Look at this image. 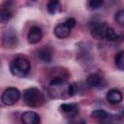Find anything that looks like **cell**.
<instances>
[{
  "instance_id": "7c38bea8",
  "label": "cell",
  "mask_w": 124,
  "mask_h": 124,
  "mask_svg": "<svg viewBox=\"0 0 124 124\" xmlns=\"http://www.w3.org/2000/svg\"><path fill=\"white\" fill-rule=\"evenodd\" d=\"M60 108L61 110L68 114V115H71V116H76L78 112V106L75 105V104H67V103H64L60 106Z\"/></svg>"
},
{
  "instance_id": "7a4b0ae2",
  "label": "cell",
  "mask_w": 124,
  "mask_h": 124,
  "mask_svg": "<svg viewBox=\"0 0 124 124\" xmlns=\"http://www.w3.org/2000/svg\"><path fill=\"white\" fill-rule=\"evenodd\" d=\"M23 101L28 107L39 108L45 103V97L38 88L31 87L24 91Z\"/></svg>"
},
{
  "instance_id": "8fae6325",
  "label": "cell",
  "mask_w": 124,
  "mask_h": 124,
  "mask_svg": "<svg viewBox=\"0 0 124 124\" xmlns=\"http://www.w3.org/2000/svg\"><path fill=\"white\" fill-rule=\"evenodd\" d=\"M122 99H123L122 93L117 89H110L107 93V100L108 101V103L112 105H117L121 103Z\"/></svg>"
},
{
  "instance_id": "8992f818",
  "label": "cell",
  "mask_w": 124,
  "mask_h": 124,
  "mask_svg": "<svg viewBox=\"0 0 124 124\" xmlns=\"http://www.w3.org/2000/svg\"><path fill=\"white\" fill-rule=\"evenodd\" d=\"M17 45V37L14 30H6L3 34V46L8 48L15 47Z\"/></svg>"
},
{
  "instance_id": "52a82bcc",
  "label": "cell",
  "mask_w": 124,
  "mask_h": 124,
  "mask_svg": "<svg viewBox=\"0 0 124 124\" xmlns=\"http://www.w3.org/2000/svg\"><path fill=\"white\" fill-rule=\"evenodd\" d=\"M43 37V32H42V29L40 26H37V25H34L30 28L28 34H27V41L29 44L31 45H35V44H38L41 39Z\"/></svg>"
},
{
  "instance_id": "ffe728a7",
  "label": "cell",
  "mask_w": 124,
  "mask_h": 124,
  "mask_svg": "<svg viewBox=\"0 0 124 124\" xmlns=\"http://www.w3.org/2000/svg\"><path fill=\"white\" fill-rule=\"evenodd\" d=\"M115 20L120 25L124 24V12H123V10H120L115 14Z\"/></svg>"
},
{
  "instance_id": "5b68a950",
  "label": "cell",
  "mask_w": 124,
  "mask_h": 124,
  "mask_svg": "<svg viewBox=\"0 0 124 124\" xmlns=\"http://www.w3.org/2000/svg\"><path fill=\"white\" fill-rule=\"evenodd\" d=\"M89 28H90L91 36L93 38H95L96 40H103L104 39L105 31L107 28V25L105 23L93 21V22H90Z\"/></svg>"
},
{
  "instance_id": "4fadbf2b",
  "label": "cell",
  "mask_w": 124,
  "mask_h": 124,
  "mask_svg": "<svg viewBox=\"0 0 124 124\" xmlns=\"http://www.w3.org/2000/svg\"><path fill=\"white\" fill-rule=\"evenodd\" d=\"M86 83L89 87H100L101 84H102V78L100 76L96 75V74H92V75H89L87 79H86Z\"/></svg>"
},
{
  "instance_id": "e0dca14e",
  "label": "cell",
  "mask_w": 124,
  "mask_h": 124,
  "mask_svg": "<svg viewBox=\"0 0 124 124\" xmlns=\"http://www.w3.org/2000/svg\"><path fill=\"white\" fill-rule=\"evenodd\" d=\"M12 13L8 9H1L0 10V21L1 22H7L11 19Z\"/></svg>"
},
{
  "instance_id": "44dd1931",
  "label": "cell",
  "mask_w": 124,
  "mask_h": 124,
  "mask_svg": "<svg viewBox=\"0 0 124 124\" xmlns=\"http://www.w3.org/2000/svg\"><path fill=\"white\" fill-rule=\"evenodd\" d=\"M65 22L67 23V25H68L71 29L76 25V19H75V18H72V17H70V18L66 19V21H65Z\"/></svg>"
},
{
  "instance_id": "5bb4252c",
  "label": "cell",
  "mask_w": 124,
  "mask_h": 124,
  "mask_svg": "<svg viewBox=\"0 0 124 124\" xmlns=\"http://www.w3.org/2000/svg\"><path fill=\"white\" fill-rule=\"evenodd\" d=\"M46 10L50 15H54L61 11V3L59 0H49L46 5Z\"/></svg>"
},
{
  "instance_id": "9c48e42d",
  "label": "cell",
  "mask_w": 124,
  "mask_h": 124,
  "mask_svg": "<svg viewBox=\"0 0 124 124\" xmlns=\"http://www.w3.org/2000/svg\"><path fill=\"white\" fill-rule=\"evenodd\" d=\"M71 28L67 25V23L64 21L62 23H59L55 26L54 28V35L59 38V39H63V38H66L67 36H69L70 32H71Z\"/></svg>"
},
{
  "instance_id": "9a60e30c",
  "label": "cell",
  "mask_w": 124,
  "mask_h": 124,
  "mask_svg": "<svg viewBox=\"0 0 124 124\" xmlns=\"http://www.w3.org/2000/svg\"><path fill=\"white\" fill-rule=\"evenodd\" d=\"M104 39L112 42V41H115V40L118 39V35L116 34V32L114 31L113 28H111L109 26H107L106 31H105V35H104Z\"/></svg>"
},
{
  "instance_id": "30bf717a",
  "label": "cell",
  "mask_w": 124,
  "mask_h": 124,
  "mask_svg": "<svg viewBox=\"0 0 124 124\" xmlns=\"http://www.w3.org/2000/svg\"><path fill=\"white\" fill-rule=\"evenodd\" d=\"M38 58L44 63H50L52 60V50L48 46L41 47L38 51Z\"/></svg>"
},
{
  "instance_id": "2e32d148",
  "label": "cell",
  "mask_w": 124,
  "mask_h": 124,
  "mask_svg": "<svg viewBox=\"0 0 124 124\" xmlns=\"http://www.w3.org/2000/svg\"><path fill=\"white\" fill-rule=\"evenodd\" d=\"M115 65L116 67L119 69V70H123L124 69V52L123 51H120L116 54L115 56Z\"/></svg>"
},
{
  "instance_id": "3957f363",
  "label": "cell",
  "mask_w": 124,
  "mask_h": 124,
  "mask_svg": "<svg viewBox=\"0 0 124 124\" xmlns=\"http://www.w3.org/2000/svg\"><path fill=\"white\" fill-rule=\"evenodd\" d=\"M30 62L23 57H17L11 63L10 70L13 76L17 78H24L30 71Z\"/></svg>"
},
{
  "instance_id": "277c9868",
  "label": "cell",
  "mask_w": 124,
  "mask_h": 124,
  "mask_svg": "<svg viewBox=\"0 0 124 124\" xmlns=\"http://www.w3.org/2000/svg\"><path fill=\"white\" fill-rule=\"evenodd\" d=\"M20 98V92L16 87H8L1 95V102L5 106L15 105Z\"/></svg>"
},
{
  "instance_id": "6da1fadb",
  "label": "cell",
  "mask_w": 124,
  "mask_h": 124,
  "mask_svg": "<svg viewBox=\"0 0 124 124\" xmlns=\"http://www.w3.org/2000/svg\"><path fill=\"white\" fill-rule=\"evenodd\" d=\"M77 92L75 84H70L63 78H54L48 84V94L51 98L66 99L72 97Z\"/></svg>"
},
{
  "instance_id": "d6986e66",
  "label": "cell",
  "mask_w": 124,
  "mask_h": 124,
  "mask_svg": "<svg viewBox=\"0 0 124 124\" xmlns=\"http://www.w3.org/2000/svg\"><path fill=\"white\" fill-rule=\"evenodd\" d=\"M104 4V0H89V6L91 9L96 10L102 7Z\"/></svg>"
},
{
  "instance_id": "ba28073f",
  "label": "cell",
  "mask_w": 124,
  "mask_h": 124,
  "mask_svg": "<svg viewBox=\"0 0 124 124\" xmlns=\"http://www.w3.org/2000/svg\"><path fill=\"white\" fill-rule=\"evenodd\" d=\"M21 121L24 124H38L40 122V115L35 111L28 110L21 114Z\"/></svg>"
},
{
  "instance_id": "ac0fdd59",
  "label": "cell",
  "mask_w": 124,
  "mask_h": 124,
  "mask_svg": "<svg viewBox=\"0 0 124 124\" xmlns=\"http://www.w3.org/2000/svg\"><path fill=\"white\" fill-rule=\"evenodd\" d=\"M91 116L95 119H104V118L108 117V113H107V111H105L103 109H96V110L92 111Z\"/></svg>"
}]
</instances>
